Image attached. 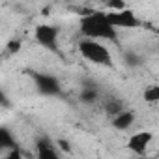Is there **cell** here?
<instances>
[{
    "instance_id": "obj_1",
    "label": "cell",
    "mask_w": 159,
    "mask_h": 159,
    "mask_svg": "<svg viewBox=\"0 0 159 159\" xmlns=\"http://www.w3.org/2000/svg\"><path fill=\"white\" fill-rule=\"evenodd\" d=\"M79 30L83 38L99 39V41H116L118 39V28L112 25L109 11H90L81 17L79 21Z\"/></svg>"
},
{
    "instance_id": "obj_2",
    "label": "cell",
    "mask_w": 159,
    "mask_h": 159,
    "mask_svg": "<svg viewBox=\"0 0 159 159\" xmlns=\"http://www.w3.org/2000/svg\"><path fill=\"white\" fill-rule=\"evenodd\" d=\"M79 49V54H81L86 62L94 64V66H99V67H114V58H112V52L111 49L99 41V39H90V38H83L77 45Z\"/></svg>"
},
{
    "instance_id": "obj_3",
    "label": "cell",
    "mask_w": 159,
    "mask_h": 159,
    "mask_svg": "<svg viewBox=\"0 0 159 159\" xmlns=\"http://www.w3.org/2000/svg\"><path fill=\"white\" fill-rule=\"evenodd\" d=\"M34 39L41 49H45L49 52H56L58 51V41H60V30L54 25L41 23L34 28Z\"/></svg>"
},
{
    "instance_id": "obj_4",
    "label": "cell",
    "mask_w": 159,
    "mask_h": 159,
    "mask_svg": "<svg viewBox=\"0 0 159 159\" xmlns=\"http://www.w3.org/2000/svg\"><path fill=\"white\" fill-rule=\"evenodd\" d=\"M109 17L112 21V25L118 30H133L139 28L142 25L140 17L131 10V8H124V10H116V11H109Z\"/></svg>"
},
{
    "instance_id": "obj_5",
    "label": "cell",
    "mask_w": 159,
    "mask_h": 159,
    "mask_svg": "<svg viewBox=\"0 0 159 159\" xmlns=\"http://www.w3.org/2000/svg\"><path fill=\"white\" fill-rule=\"evenodd\" d=\"M152 142H153V133L148 129H140V131H135L127 139V148H129V152H133L137 155H144L148 152V148L152 146Z\"/></svg>"
},
{
    "instance_id": "obj_6",
    "label": "cell",
    "mask_w": 159,
    "mask_h": 159,
    "mask_svg": "<svg viewBox=\"0 0 159 159\" xmlns=\"http://www.w3.org/2000/svg\"><path fill=\"white\" fill-rule=\"evenodd\" d=\"M34 84L38 86V90L43 94V96H56L60 94V83L58 79L49 75V73H38L34 77Z\"/></svg>"
},
{
    "instance_id": "obj_7",
    "label": "cell",
    "mask_w": 159,
    "mask_h": 159,
    "mask_svg": "<svg viewBox=\"0 0 159 159\" xmlns=\"http://www.w3.org/2000/svg\"><path fill=\"white\" fill-rule=\"evenodd\" d=\"M135 120H137L135 111L122 109L118 114H114V116L111 118V124H112V127H114V129H122V131H125V129H131V127H133Z\"/></svg>"
},
{
    "instance_id": "obj_8",
    "label": "cell",
    "mask_w": 159,
    "mask_h": 159,
    "mask_svg": "<svg viewBox=\"0 0 159 159\" xmlns=\"http://www.w3.org/2000/svg\"><path fill=\"white\" fill-rule=\"evenodd\" d=\"M56 146H58V144H51L49 139H41V140H38V144H36V155H38L39 159H54V157H58Z\"/></svg>"
},
{
    "instance_id": "obj_9",
    "label": "cell",
    "mask_w": 159,
    "mask_h": 159,
    "mask_svg": "<svg viewBox=\"0 0 159 159\" xmlns=\"http://www.w3.org/2000/svg\"><path fill=\"white\" fill-rule=\"evenodd\" d=\"M142 99L148 103V105H157L159 103V84L153 83V84H148L142 92Z\"/></svg>"
},
{
    "instance_id": "obj_10",
    "label": "cell",
    "mask_w": 159,
    "mask_h": 159,
    "mask_svg": "<svg viewBox=\"0 0 159 159\" xmlns=\"http://www.w3.org/2000/svg\"><path fill=\"white\" fill-rule=\"evenodd\" d=\"M81 99H83L84 103H94V101L98 99V90H96V88H84L83 94H81Z\"/></svg>"
},
{
    "instance_id": "obj_11",
    "label": "cell",
    "mask_w": 159,
    "mask_h": 159,
    "mask_svg": "<svg viewBox=\"0 0 159 159\" xmlns=\"http://www.w3.org/2000/svg\"><path fill=\"white\" fill-rule=\"evenodd\" d=\"M105 6H107V11H116V10L127 8L125 0H105Z\"/></svg>"
},
{
    "instance_id": "obj_12",
    "label": "cell",
    "mask_w": 159,
    "mask_h": 159,
    "mask_svg": "<svg viewBox=\"0 0 159 159\" xmlns=\"http://www.w3.org/2000/svg\"><path fill=\"white\" fill-rule=\"evenodd\" d=\"M21 45H23V43H21V39H11V41L8 43V47H6V49L10 51V54H17V52H19V49H21Z\"/></svg>"
}]
</instances>
